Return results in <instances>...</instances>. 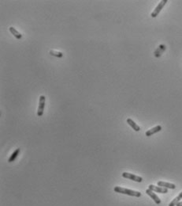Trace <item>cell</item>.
Segmentation results:
<instances>
[{
    "instance_id": "1",
    "label": "cell",
    "mask_w": 182,
    "mask_h": 206,
    "mask_svg": "<svg viewBox=\"0 0 182 206\" xmlns=\"http://www.w3.org/2000/svg\"><path fill=\"white\" fill-rule=\"evenodd\" d=\"M114 190L116 193H122V194H125V195L133 196V197H136V198H140V197H141V193L139 192V191H135V190H129V189L123 188V187L115 186L114 188Z\"/></svg>"
},
{
    "instance_id": "2",
    "label": "cell",
    "mask_w": 182,
    "mask_h": 206,
    "mask_svg": "<svg viewBox=\"0 0 182 206\" xmlns=\"http://www.w3.org/2000/svg\"><path fill=\"white\" fill-rule=\"evenodd\" d=\"M45 101L46 98L44 95H41L39 98V106L38 110H37V116L38 117H42L44 114V107H45Z\"/></svg>"
},
{
    "instance_id": "3",
    "label": "cell",
    "mask_w": 182,
    "mask_h": 206,
    "mask_svg": "<svg viewBox=\"0 0 182 206\" xmlns=\"http://www.w3.org/2000/svg\"><path fill=\"white\" fill-rule=\"evenodd\" d=\"M167 2H168L167 0H163V1H161L160 3L158 4L157 6L155 7V9L154 10V11H153L152 13H151V16L152 17V18H156V17L158 15V14L160 13L161 11L163 10V7L165 6V5H166Z\"/></svg>"
},
{
    "instance_id": "4",
    "label": "cell",
    "mask_w": 182,
    "mask_h": 206,
    "mask_svg": "<svg viewBox=\"0 0 182 206\" xmlns=\"http://www.w3.org/2000/svg\"><path fill=\"white\" fill-rule=\"evenodd\" d=\"M122 177L123 178H125V179H131V180L136 181V182H142V181H143V179H142L141 177L135 175V174H133L127 173V172H123Z\"/></svg>"
},
{
    "instance_id": "5",
    "label": "cell",
    "mask_w": 182,
    "mask_h": 206,
    "mask_svg": "<svg viewBox=\"0 0 182 206\" xmlns=\"http://www.w3.org/2000/svg\"><path fill=\"white\" fill-rule=\"evenodd\" d=\"M148 189L151 190H152L153 192H157L159 193H168V189L164 188V187L161 186H155L154 185H150L148 186Z\"/></svg>"
},
{
    "instance_id": "6",
    "label": "cell",
    "mask_w": 182,
    "mask_h": 206,
    "mask_svg": "<svg viewBox=\"0 0 182 206\" xmlns=\"http://www.w3.org/2000/svg\"><path fill=\"white\" fill-rule=\"evenodd\" d=\"M146 193H147V195L149 196V197H151V198H152V200H154V201H155V203L157 204V205L161 204V200L159 199V198H158L155 193H154V192H153L152 190L147 189V190H146Z\"/></svg>"
},
{
    "instance_id": "7",
    "label": "cell",
    "mask_w": 182,
    "mask_h": 206,
    "mask_svg": "<svg viewBox=\"0 0 182 206\" xmlns=\"http://www.w3.org/2000/svg\"><path fill=\"white\" fill-rule=\"evenodd\" d=\"M158 186L161 187H164L166 189H171V190H174L176 188V186L173 183H169V182H166V181H158Z\"/></svg>"
},
{
    "instance_id": "8",
    "label": "cell",
    "mask_w": 182,
    "mask_h": 206,
    "mask_svg": "<svg viewBox=\"0 0 182 206\" xmlns=\"http://www.w3.org/2000/svg\"><path fill=\"white\" fill-rule=\"evenodd\" d=\"M166 49V45H164V44H160V45L157 48V49L155 50V52H154V55H155V57L156 58L160 57L163 52H165Z\"/></svg>"
},
{
    "instance_id": "9",
    "label": "cell",
    "mask_w": 182,
    "mask_h": 206,
    "mask_svg": "<svg viewBox=\"0 0 182 206\" xmlns=\"http://www.w3.org/2000/svg\"><path fill=\"white\" fill-rule=\"evenodd\" d=\"M161 130H162V126L157 125V126L154 127L152 129L147 130V132H145V135H146L147 136H152V135H154L155 133H156V132H160Z\"/></svg>"
},
{
    "instance_id": "10",
    "label": "cell",
    "mask_w": 182,
    "mask_h": 206,
    "mask_svg": "<svg viewBox=\"0 0 182 206\" xmlns=\"http://www.w3.org/2000/svg\"><path fill=\"white\" fill-rule=\"evenodd\" d=\"M127 123L129 124V125H130L132 128H133L136 132H139L140 130V126L139 125H137L134 121L132 120V119H130V118H128L127 119Z\"/></svg>"
},
{
    "instance_id": "11",
    "label": "cell",
    "mask_w": 182,
    "mask_h": 206,
    "mask_svg": "<svg viewBox=\"0 0 182 206\" xmlns=\"http://www.w3.org/2000/svg\"><path fill=\"white\" fill-rule=\"evenodd\" d=\"M9 30H10V33L15 37V38L17 39V40H20V39L22 37V34H21L17 30H15L14 27H12V26H11V27H10Z\"/></svg>"
},
{
    "instance_id": "12",
    "label": "cell",
    "mask_w": 182,
    "mask_h": 206,
    "mask_svg": "<svg viewBox=\"0 0 182 206\" xmlns=\"http://www.w3.org/2000/svg\"><path fill=\"white\" fill-rule=\"evenodd\" d=\"M20 151H21V149L20 148H17L15 151L13 152V154L11 155L10 157V159H9V162H14V160H16V158L17 157V155H18V154L20 153Z\"/></svg>"
},
{
    "instance_id": "13",
    "label": "cell",
    "mask_w": 182,
    "mask_h": 206,
    "mask_svg": "<svg viewBox=\"0 0 182 206\" xmlns=\"http://www.w3.org/2000/svg\"><path fill=\"white\" fill-rule=\"evenodd\" d=\"M181 199H182V192L180 193L179 195L177 196V198H174V200L169 203V206H176L177 205V203L180 202V200H181Z\"/></svg>"
},
{
    "instance_id": "14",
    "label": "cell",
    "mask_w": 182,
    "mask_h": 206,
    "mask_svg": "<svg viewBox=\"0 0 182 206\" xmlns=\"http://www.w3.org/2000/svg\"><path fill=\"white\" fill-rule=\"evenodd\" d=\"M50 55L55 56L58 58H62L63 56V53L61 52H57V51H54V50H51L50 51Z\"/></svg>"
},
{
    "instance_id": "15",
    "label": "cell",
    "mask_w": 182,
    "mask_h": 206,
    "mask_svg": "<svg viewBox=\"0 0 182 206\" xmlns=\"http://www.w3.org/2000/svg\"><path fill=\"white\" fill-rule=\"evenodd\" d=\"M176 206H182V201H180V202H178Z\"/></svg>"
}]
</instances>
